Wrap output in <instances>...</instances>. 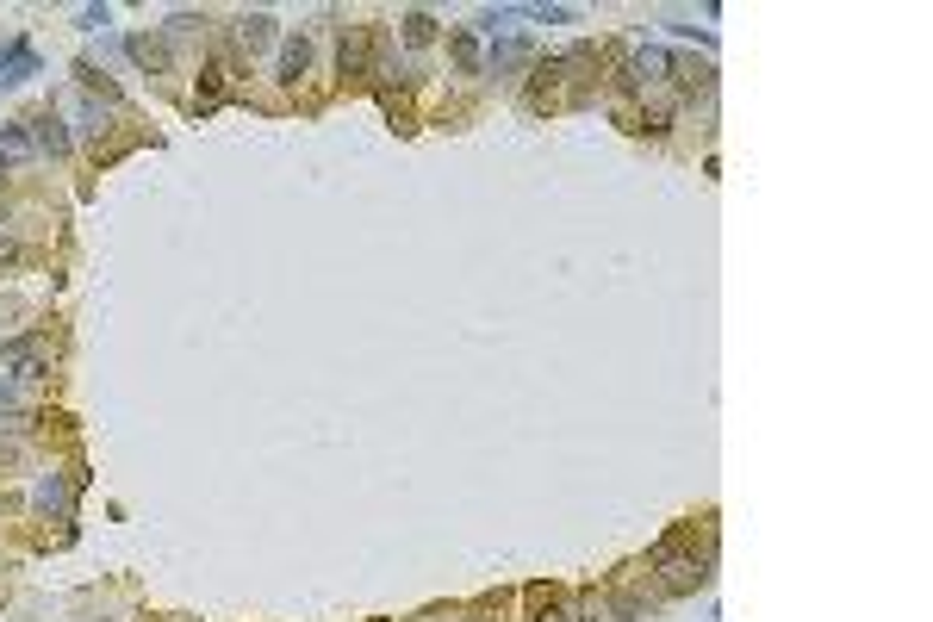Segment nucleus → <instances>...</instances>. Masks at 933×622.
Listing matches in <instances>:
<instances>
[{"label":"nucleus","instance_id":"f257e3e1","mask_svg":"<svg viewBox=\"0 0 933 622\" xmlns=\"http://www.w3.org/2000/svg\"><path fill=\"white\" fill-rule=\"evenodd\" d=\"M647 573L666 585V598H685L716 579V517L672 523L654 548H647Z\"/></svg>","mask_w":933,"mask_h":622},{"label":"nucleus","instance_id":"f03ea898","mask_svg":"<svg viewBox=\"0 0 933 622\" xmlns=\"http://www.w3.org/2000/svg\"><path fill=\"white\" fill-rule=\"evenodd\" d=\"M604 604H610L616 622H641L647 610L666 604V585L647 573V560H641V567H616V573L604 579Z\"/></svg>","mask_w":933,"mask_h":622},{"label":"nucleus","instance_id":"7ed1b4c3","mask_svg":"<svg viewBox=\"0 0 933 622\" xmlns=\"http://www.w3.org/2000/svg\"><path fill=\"white\" fill-rule=\"evenodd\" d=\"M567 106V69H560V50H535L529 63V88H523V112H560Z\"/></svg>","mask_w":933,"mask_h":622},{"label":"nucleus","instance_id":"20e7f679","mask_svg":"<svg viewBox=\"0 0 933 622\" xmlns=\"http://www.w3.org/2000/svg\"><path fill=\"white\" fill-rule=\"evenodd\" d=\"M50 336L44 330H19V336H7L0 343V367L19 380V386H32V380H50Z\"/></svg>","mask_w":933,"mask_h":622},{"label":"nucleus","instance_id":"39448f33","mask_svg":"<svg viewBox=\"0 0 933 622\" xmlns=\"http://www.w3.org/2000/svg\"><path fill=\"white\" fill-rule=\"evenodd\" d=\"M88 486V467H69V473H38L32 486V511L56 517V523H75V492Z\"/></svg>","mask_w":933,"mask_h":622},{"label":"nucleus","instance_id":"423d86ee","mask_svg":"<svg viewBox=\"0 0 933 622\" xmlns=\"http://www.w3.org/2000/svg\"><path fill=\"white\" fill-rule=\"evenodd\" d=\"M280 19L274 13H237L231 19V56L243 63V56H268V50H280Z\"/></svg>","mask_w":933,"mask_h":622},{"label":"nucleus","instance_id":"0eeeda50","mask_svg":"<svg viewBox=\"0 0 933 622\" xmlns=\"http://www.w3.org/2000/svg\"><path fill=\"white\" fill-rule=\"evenodd\" d=\"M56 106H63V119H75L69 125L75 137H106L112 125H119V106H106L94 94H69V100H56Z\"/></svg>","mask_w":933,"mask_h":622},{"label":"nucleus","instance_id":"6e6552de","mask_svg":"<svg viewBox=\"0 0 933 622\" xmlns=\"http://www.w3.org/2000/svg\"><path fill=\"white\" fill-rule=\"evenodd\" d=\"M25 131H32V144H38V156H69L75 150V131H69V119H63V106H44V112H32L25 119Z\"/></svg>","mask_w":933,"mask_h":622},{"label":"nucleus","instance_id":"1a4fd4ad","mask_svg":"<svg viewBox=\"0 0 933 622\" xmlns=\"http://www.w3.org/2000/svg\"><path fill=\"white\" fill-rule=\"evenodd\" d=\"M32 75H44V63H38L32 38H25V32H13L7 44H0V94H7V88H25Z\"/></svg>","mask_w":933,"mask_h":622},{"label":"nucleus","instance_id":"9d476101","mask_svg":"<svg viewBox=\"0 0 933 622\" xmlns=\"http://www.w3.org/2000/svg\"><path fill=\"white\" fill-rule=\"evenodd\" d=\"M529 63H535V44L523 32H498L486 50V75H498V81H517V69H529Z\"/></svg>","mask_w":933,"mask_h":622},{"label":"nucleus","instance_id":"9b49d317","mask_svg":"<svg viewBox=\"0 0 933 622\" xmlns=\"http://www.w3.org/2000/svg\"><path fill=\"white\" fill-rule=\"evenodd\" d=\"M523 622H573L567 585H523Z\"/></svg>","mask_w":933,"mask_h":622},{"label":"nucleus","instance_id":"f8f14e48","mask_svg":"<svg viewBox=\"0 0 933 622\" xmlns=\"http://www.w3.org/2000/svg\"><path fill=\"white\" fill-rule=\"evenodd\" d=\"M305 75H311V38L305 32H287V38H280V50H274V81H280V88H299Z\"/></svg>","mask_w":933,"mask_h":622},{"label":"nucleus","instance_id":"ddd939ff","mask_svg":"<svg viewBox=\"0 0 933 622\" xmlns=\"http://www.w3.org/2000/svg\"><path fill=\"white\" fill-rule=\"evenodd\" d=\"M125 56H131V63L144 69V75H156V81H162V75H175V56H168V38L131 32V38H125Z\"/></svg>","mask_w":933,"mask_h":622},{"label":"nucleus","instance_id":"4468645a","mask_svg":"<svg viewBox=\"0 0 933 622\" xmlns=\"http://www.w3.org/2000/svg\"><path fill=\"white\" fill-rule=\"evenodd\" d=\"M19 392H25V386L7 374V367H0V436H19V430H32V423H38L32 411L19 405Z\"/></svg>","mask_w":933,"mask_h":622},{"label":"nucleus","instance_id":"2eb2a0df","mask_svg":"<svg viewBox=\"0 0 933 622\" xmlns=\"http://www.w3.org/2000/svg\"><path fill=\"white\" fill-rule=\"evenodd\" d=\"M448 56H455L461 75H486V50H479V32H473V25H455V32H448Z\"/></svg>","mask_w":933,"mask_h":622},{"label":"nucleus","instance_id":"dca6fc26","mask_svg":"<svg viewBox=\"0 0 933 622\" xmlns=\"http://www.w3.org/2000/svg\"><path fill=\"white\" fill-rule=\"evenodd\" d=\"M32 156H38V144H32V131H25V119L0 125V175H7V168H25Z\"/></svg>","mask_w":933,"mask_h":622},{"label":"nucleus","instance_id":"f3484780","mask_svg":"<svg viewBox=\"0 0 933 622\" xmlns=\"http://www.w3.org/2000/svg\"><path fill=\"white\" fill-rule=\"evenodd\" d=\"M399 32H405V44H411V50H423V44H436V32H442V25H436V13L411 7V13L399 19Z\"/></svg>","mask_w":933,"mask_h":622},{"label":"nucleus","instance_id":"a211bd4d","mask_svg":"<svg viewBox=\"0 0 933 622\" xmlns=\"http://www.w3.org/2000/svg\"><path fill=\"white\" fill-rule=\"evenodd\" d=\"M573 622H610V604H604L598 585H579L573 591Z\"/></svg>","mask_w":933,"mask_h":622},{"label":"nucleus","instance_id":"6ab92c4d","mask_svg":"<svg viewBox=\"0 0 933 622\" xmlns=\"http://www.w3.org/2000/svg\"><path fill=\"white\" fill-rule=\"evenodd\" d=\"M666 32H672V38H697L703 50L716 44V32H710V25H691V19H666Z\"/></svg>","mask_w":933,"mask_h":622},{"label":"nucleus","instance_id":"aec40b11","mask_svg":"<svg viewBox=\"0 0 933 622\" xmlns=\"http://www.w3.org/2000/svg\"><path fill=\"white\" fill-rule=\"evenodd\" d=\"M112 25V7H81L75 13V32H106Z\"/></svg>","mask_w":933,"mask_h":622},{"label":"nucleus","instance_id":"412c9836","mask_svg":"<svg viewBox=\"0 0 933 622\" xmlns=\"http://www.w3.org/2000/svg\"><path fill=\"white\" fill-rule=\"evenodd\" d=\"M200 25H206L200 13H168V38H193Z\"/></svg>","mask_w":933,"mask_h":622},{"label":"nucleus","instance_id":"4be33fe9","mask_svg":"<svg viewBox=\"0 0 933 622\" xmlns=\"http://www.w3.org/2000/svg\"><path fill=\"white\" fill-rule=\"evenodd\" d=\"M13 461H19V448H7V442H0V467H13Z\"/></svg>","mask_w":933,"mask_h":622},{"label":"nucleus","instance_id":"5701e85b","mask_svg":"<svg viewBox=\"0 0 933 622\" xmlns=\"http://www.w3.org/2000/svg\"><path fill=\"white\" fill-rule=\"evenodd\" d=\"M0 231H7V200H0Z\"/></svg>","mask_w":933,"mask_h":622},{"label":"nucleus","instance_id":"b1692460","mask_svg":"<svg viewBox=\"0 0 933 622\" xmlns=\"http://www.w3.org/2000/svg\"><path fill=\"white\" fill-rule=\"evenodd\" d=\"M168 622H187V616H168Z\"/></svg>","mask_w":933,"mask_h":622},{"label":"nucleus","instance_id":"393cba45","mask_svg":"<svg viewBox=\"0 0 933 622\" xmlns=\"http://www.w3.org/2000/svg\"><path fill=\"white\" fill-rule=\"evenodd\" d=\"M0 181H7V175H0Z\"/></svg>","mask_w":933,"mask_h":622}]
</instances>
